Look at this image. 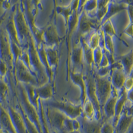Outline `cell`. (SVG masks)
Masks as SVG:
<instances>
[{"label": "cell", "instance_id": "obj_1", "mask_svg": "<svg viewBox=\"0 0 133 133\" xmlns=\"http://www.w3.org/2000/svg\"><path fill=\"white\" fill-rule=\"evenodd\" d=\"M28 46H29V48L28 51L30 56L31 69H32L33 74L35 75L37 80L38 86H41L46 83H49V81H50L49 77L46 72V69L43 65L42 64L40 59L37 46L32 36L28 40Z\"/></svg>", "mask_w": 133, "mask_h": 133}, {"label": "cell", "instance_id": "obj_2", "mask_svg": "<svg viewBox=\"0 0 133 133\" xmlns=\"http://www.w3.org/2000/svg\"><path fill=\"white\" fill-rule=\"evenodd\" d=\"M20 92L21 101H22L23 107H24L22 112L27 116V117L29 119V120L31 123L37 127L39 132L43 133L42 132V127H41L40 116H39L38 110L30 102L27 92H26V90H25V88L24 86L21 87Z\"/></svg>", "mask_w": 133, "mask_h": 133}, {"label": "cell", "instance_id": "obj_3", "mask_svg": "<svg viewBox=\"0 0 133 133\" xmlns=\"http://www.w3.org/2000/svg\"><path fill=\"white\" fill-rule=\"evenodd\" d=\"M94 80L97 97L101 107L113 95V86L110 80L107 77L101 78L96 75Z\"/></svg>", "mask_w": 133, "mask_h": 133}, {"label": "cell", "instance_id": "obj_4", "mask_svg": "<svg viewBox=\"0 0 133 133\" xmlns=\"http://www.w3.org/2000/svg\"><path fill=\"white\" fill-rule=\"evenodd\" d=\"M46 106L59 110L65 114L66 117L76 119H78L82 115V105H75L70 102L65 101H51L47 103Z\"/></svg>", "mask_w": 133, "mask_h": 133}, {"label": "cell", "instance_id": "obj_5", "mask_svg": "<svg viewBox=\"0 0 133 133\" xmlns=\"http://www.w3.org/2000/svg\"><path fill=\"white\" fill-rule=\"evenodd\" d=\"M45 115L49 126L53 130L57 133H67L64 130V122L67 118L65 114L56 109L47 107Z\"/></svg>", "mask_w": 133, "mask_h": 133}, {"label": "cell", "instance_id": "obj_6", "mask_svg": "<svg viewBox=\"0 0 133 133\" xmlns=\"http://www.w3.org/2000/svg\"><path fill=\"white\" fill-rule=\"evenodd\" d=\"M0 59L12 68L14 56L11 50V41L6 31L0 30Z\"/></svg>", "mask_w": 133, "mask_h": 133}, {"label": "cell", "instance_id": "obj_7", "mask_svg": "<svg viewBox=\"0 0 133 133\" xmlns=\"http://www.w3.org/2000/svg\"><path fill=\"white\" fill-rule=\"evenodd\" d=\"M14 20H15V24L20 42L25 40L28 41L32 34L31 33L30 28L28 26V21L26 20L25 15L19 7L17 9L16 13L14 15Z\"/></svg>", "mask_w": 133, "mask_h": 133}, {"label": "cell", "instance_id": "obj_8", "mask_svg": "<svg viewBox=\"0 0 133 133\" xmlns=\"http://www.w3.org/2000/svg\"><path fill=\"white\" fill-rule=\"evenodd\" d=\"M16 75L18 80L24 84H31L34 87H38V82L35 75L28 69L21 59H18L15 61Z\"/></svg>", "mask_w": 133, "mask_h": 133}, {"label": "cell", "instance_id": "obj_9", "mask_svg": "<svg viewBox=\"0 0 133 133\" xmlns=\"http://www.w3.org/2000/svg\"><path fill=\"white\" fill-rule=\"evenodd\" d=\"M60 41L57 29L53 24H49L43 30V44L47 47H55Z\"/></svg>", "mask_w": 133, "mask_h": 133}, {"label": "cell", "instance_id": "obj_10", "mask_svg": "<svg viewBox=\"0 0 133 133\" xmlns=\"http://www.w3.org/2000/svg\"><path fill=\"white\" fill-rule=\"evenodd\" d=\"M117 65H118L112 69L110 82L113 88H114L116 91H122L127 75L123 71L122 65L119 62H118Z\"/></svg>", "mask_w": 133, "mask_h": 133}, {"label": "cell", "instance_id": "obj_11", "mask_svg": "<svg viewBox=\"0 0 133 133\" xmlns=\"http://www.w3.org/2000/svg\"><path fill=\"white\" fill-rule=\"evenodd\" d=\"M78 121L81 125L80 132L82 133H101V129L102 123L101 120L94 119H88L83 116H80Z\"/></svg>", "mask_w": 133, "mask_h": 133}, {"label": "cell", "instance_id": "obj_12", "mask_svg": "<svg viewBox=\"0 0 133 133\" xmlns=\"http://www.w3.org/2000/svg\"><path fill=\"white\" fill-rule=\"evenodd\" d=\"M69 78L72 79L73 83L78 86L80 89V101L82 102V105H83L84 102L87 101V88H86V83L84 78V76L81 72H75L71 71L69 74Z\"/></svg>", "mask_w": 133, "mask_h": 133}, {"label": "cell", "instance_id": "obj_13", "mask_svg": "<svg viewBox=\"0 0 133 133\" xmlns=\"http://www.w3.org/2000/svg\"><path fill=\"white\" fill-rule=\"evenodd\" d=\"M94 22L91 18L89 17L88 14H87L85 11L81 12L79 14V18H78V35L79 37H83L85 34H87L91 29L92 28Z\"/></svg>", "mask_w": 133, "mask_h": 133}, {"label": "cell", "instance_id": "obj_14", "mask_svg": "<svg viewBox=\"0 0 133 133\" xmlns=\"http://www.w3.org/2000/svg\"><path fill=\"white\" fill-rule=\"evenodd\" d=\"M133 124V117L129 116L124 110L115 125V133H127Z\"/></svg>", "mask_w": 133, "mask_h": 133}, {"label": "cell", "instance_id": "obj_15", "mask_svg": "<svg viewBox=\"0 0 133 133\" xmlns=\"http://www.w3.org/2000/svg\"><path fill=\"white\" fill-rule=\"evenodd\" d=\"M0 125L6 133H17L10 114L2 107H0Z\"/></svg>", "mask_w": 133, "mask_h": 133}, {"label": "cell", "instance_id": "obj_16", "mask_svg": "<svg viewBox=\"0 0 133 133\" xmlns=\"http://www.w3.org/2000/svg\"><path fill=\"white\" fill-rule=\"evenodd\" d=\"M128 6V3L126 2H110L108 5V11L105 16V18L102 21V24L105 21L110 20V18L115 15L119 13L120 11L126 10Z\"/></svg>", "mask_w": 133, "mask_h": 133}, {"label": "cell", "instance_id": "obj_17", "mask_svg": "<svg viewBox=\"0 0 133 133\" xmlns=\"http://www.w3.org/2000/svg\"><path fill=\"white\" fill-rule=\"evenodd\" d=\"M118 96L112 95L106 103L103 106V113L106 118V120H113L115 116V107L116 103L118 100ZM105 120V121H106Z\"/></svg>", "mask_w": 133, "mask_h": 133}, {"label": "cell", "instance_id": "obj_18", "mask_svg": "<svg viewBox=\"0 0 133 133\" xmlns=\"http://www.w3.org/2000/svg\"><path fill=\"white\" fill-rule=\"evenodd\" d=\"M6 32L10 38V41L15 43L16 44L20 46L21 42L18 37V34L17 32V29L15 27V20H14V15H11L6 24Z\"/></svg>", "mask_w": 133, "mask_h": 133}, {"label": "cell", "instance_id": "obj_19", "mask_svg": "<svg viewBox=\"0 0 133 133\" xmlns=\"http://www.w3.org/2000/svg\"><path fill=\"white\" fill-rule=\"evenodd\" d=\"M119 63L123 66V69L127 76L133 69V50L120 57Z\"/></svg>", "mask_w": 133, "mask_h": 133}, {"label": "cell", "instance_id": "obj_20", "mask_svg": "<svg viewBox=\"0 0 133 133\" xmlns=\"http://www.w3.org/2000/svg\"><path fill=\"white\" fill-rule=\"evenodd\" d=\"M36 92L40 100H49L53 94L52 84L50 83H46L43 85L36 87Z\"/></svg>", "mask_w": 133, "mask_h": 133}, {"label": "cell", "instance_id": "obj_21", "mask_svg": "<svg viewBox=\"0 0 133 133\" xmlns=\"http://www.w3.org/2000/svg\"><path fill=\"white\" fill-rule=\"evenodd\" d=\"M70 60H72V64L75 66H78L82 65V62L84 60L82 44H78L72 47L71 56H70Z\"/></svg>", "mask_w": 133, "mask_h": 133}, {"label": "cell", "instance_id": "obj_22", "mask_svg": "<svg viewBox=\"0 0 133 133\" xmlns=\"http://www.w3.org/2000/svg\"><path fill=\"white\" fill-rule=\"evenodd\" d=\"M45 51L46 54V59L50 67L53 70L56 68L59 62V55L58 52L55 49V47H47L45 46Z\"/></svg>", "mask_w": 133, "mask_h": 133}, {"label": "cell", "instance_id": "obj_23", "mask_svg": "<svg viewBox=\"0 0 133 133\" xmlns=\"http://www.w3.org/2000/svg\"><path fill=\"white\" fill-rule=\"evenodd\" d=\"M24 88H25L26 92H27L28 99H29L31 103L38 110L41 100L39 99L38 95L36 92V87L31 85V84H25Z\"/></svg>", "mask_w": 133, "mask_h": 133}, {"label": "cell", "instance_id": "obj_24", "mask_svg": "<svg viewBox=\"0 0 133 133\" xmlns=\"http://www.w3.org/2000/svg\"><path fill=\"white\" fill-rule=\"evenodd\" d=\"M81 44L83 49V56L84 60L88 65H94V50H92L88 44L87 41L82 38L81 40Z\"/></svg>", "mask_w": 133, "mask_h": 133}, {"label": "cell", "instance_id": "obj_25", "mask_svg": "<svg viewBox=\"0 0 133 133\" xmlns=\"http://www.w3.org/2000/svg\"><path fill=\"white\" fill-rule=\"evenodd\" d=\"M95 110L93 106L92 103L88 99L82 105V115L88 119H95Z\"/></svg>", "mask_w": 133, "mask_h": 133}, {"label": "cell", "instance_id": "obj_26", "mask_svg": "<svg viewBox=\"0 0 133 133\" xmlns=\"http://www.w3.org/2000/svg\"><path fill=\"white\" fill-rule=\"evenodd\" d=\"M56 11L58 14L61 15L64 17L65 21V23L67 24L69 19L70 18V16L72 15V14L73 13V11L75 10L73 9L71 3L69 5H66V6H61V5H57L56 7Z\"/></svg>", "mask_w": 133, "mask_h": 133}, {"label": "cell", "instance_id": "obj_27", "mask_svg": "<svg viewBox=\"0 0 133 133\" xmlns=\"http://www.w3.org/2000/svg\"><path fill=\"white\" fill-rule=\"evenodd\" d=\"M101 31L107 35H110L111 37H113L116 34V32L115 30V28L113 27V23L111 20H108L105 21L102 24V30Z\"/></svg>", "mask_w": 133, "mask_h": 133}, {"label": "cell", "instance_id": "obj_28", "mask_svg": "<svg viewBox=\"0 0 133 133\" xmlns=\"http://www.w3.org/2000/svg\"><path fill=\"white\" fill-rule=\"evenodd\" d=\"M103 50H107L113 56L114 55L115 47H114V43H113V37L105 34H104V49Z\"/></svg>", "mask_w": 133, "mask_h": 133}, {"label": "cell", "instance_id": "obj_29", "mask_svg": "<svg viewBox=\"0 0 133 133\" xmlns=\"http://www.w3.org/2000/svg\"><path fill=\"white\" fill-rule=\"evenodd\" d=\"M100 40H101V35L100 33L98 32H95L90 37L89 41L88 43V46L92 49V50H95L96 48L100 46Z\"/></svg>", "mask_w": 133, "mask_h": 133}, {"label": "cell", "instance_id": "obj_30", "mask_svg": "<svg viewBox=\"0 0 133 133\" xmlns=\"http://www.w3.org/2000/svg\"><path fill=\"white\" fill-rule=\"evenodd\" d=\"M101 133H115V126L112 120H106L102 123Z\"/></svg>", "mask_w": 133, "mask_h": 133}, {"label": "cell", "instance_id": "obj_31", "mask_svg": "<svg viewBox=\"0 0 133 133\" xmlns=\"http://www.w3.org/2000/svg\"><path fill=\"white\" fill-rule=\"evenodd\" d=\"M97 1H85V3L83 7V10L87 14L88 12H92L97 11Z\"/></svg>", "mask_w": 133, "mask_h": 133}, {"label": "cell", "instance_id": "obj_32", "mask_svg": "<svg viewBox=\"0 0 133 133\" xmlns=\"http://www.w3.org/2000/svg\"><path fill=\"white\" fill-rule=\"evenodd\" d=\"M103 56V50L100 46L94 50V64L97 66H99L101 64V62L102 60Z\"/></svg>", "mask_w": 133, "mask_h": 133}, {"label": "cell", "instance_id": "obj_33", "mask_svg": "<svg viewBox=\"0 0 133 133\" xmlns=\"http://www.w3.org/2000/svg\"><path fill=\"white\" fill-rule=\"evenodd\" d=\"M111 71H112L111 65L107 66V67H99L97 72V76L101 77V78H105L110 74V72Z\"/></svg>", "mask_w": 133, "mask_h": 133}, {"label": "cell", "instance_id": "obj_34", "mask_svg": "<svg viewBox=\"0 0 133 133\" xmlns=\"http://www.w3.org/2000/svg\"><path fill=\"white\" fill-rule=\"evenodd\" d=\"M107 11H108V5L105 6V7H103V8L97 9L96 13H95L97 19L102 22V21L103 20V18H105V16H106V15L107 13Z\"/></svg>", "mask_w": 133, "mask_h": 133}, {"label": "cell", "instance_id": "obj_35", "mask_svg": "<svg viewBox=\"0 0 133 133\" xmlns=\"http://www.w3.org/2000/svg\"><path fill=\"white\" fill-rule=\"evenodd\" d=\"M7 91H8V86L6 83L3 82L2 80H0V98L2 100H5Z\"/></svg>", "mask_w": 133, "mask_h": 133}, {"label": "cell", "instance_id": "obj_36", "mask_svg": "<svg viewBox=\"0 0 133 133\" xmlns=\"http://www.w3.org/2000/svg\"><path fill=\"white\" fill-rule=\"evenodd\" d=\"M123 88L125 90V91H128L133 88V78L129 76H127L125 78V81L124 83Z\"/></svg>", "mask_w": 133, "mask_h": 133}, {"label": "cell", "instance_id": "obj_37", "mask_svg": "<svg viewBox=\"0 0 133 133\" xmlns=\"http://www.w3.org/2000/svg\"><path fill=\"white\" fill-rule=\"evenodd\" d=\"M126 10H127L129 19V24H133V5L128 4Z\"/></svg>", "mask_w": 133, "mask_h": 133}, {"label": "cell", "instance_id": "obj_38", "mask_svg": "<svg viewBox=\"0 0 133 133\" xmlns=\"http://www.w3.org/2000/svg\"><path fill=\"white\" fill-rule=\"evenodd\" d=\"M7 70H8V65L5 64V62L0 59V75L1 76L5 75Z\"/></svg>", "mask_w": 133, "mask_h": 133}, {"label": "cell", "instance_id": "obj_39", "mask_svg": "<svg viewBox=\"0 0 133 133\" xmlns=\"http://www.w3.org/2000/svg\"><path fill=\"white\" fill-rule=\"evenodd\" d=\"M110 64L109 59H108L107 56L105 55V53L103 52L102 60L101 62V64H100L99 67H107V66H110Z\"/></svg>", "mask_w": 133, "mask_h": 133}, {"label": "cell", "instance_id": "obj_40", "mask_svg": "<svg viewBox=\"0 0 133 133\" xmlns=\"http://www.w3.org/2000/svg\"><path fill=\"white\" fill-rule=\"evenodd\" d=\"M124 33L126 35H128V36H129L131 37H133V24H129L127 26V28L125 29Z\"/></svg>", "mask_w": 133, "mask_h": 133}, {"label": "cell", "instance_id": "obj_41", "mask_svg": "<svg viewBox=\"0 0 133 133\" xmlns=\"http://www.w3.org/2000/svg\"><path fill=\"white\" fill-rule=\"evenodd\" d=\"M126 98L127 101H129L132 105H133V88L126 91Z\"/></svg>", "mask_w": 133, "mask_h": 133}, {"label": "cell", "instance_id": "obj_42", "mask_svg": "<svg viewBox=\"0 0 133 133\" xmlns=\"http://www.w3.org/2000/svg\"><path fill=\"white\" fill-rule=\"evenodd\" d=\"M125 113H127L129 116H131L133 117V105H132L129 108L126 109V110H123Z\"/></svg>", "mask_w": 133, "mask_h": 133}, {"label": "cell", "instance_id": "obj_43", "mask_svg": "<svg viewBox=\"0 0 133 133\" xmlns=\"http://www.w3.org/2000/svg\"><path fill=\"white\" fill-rule=\"evenodd\" d=\"M70 133H82L80 131H73V132H72Z\"/></svg>", "mask_w": 133, "mask_h": 133}, {"label": "cell", "instance_id": "obj_44", "mask_svg": "<svg viewBox=\"0 0 133 133\" xmlns=\"http://www.w3.org/2000/svg\"><path fill=\"white\" fill-rule=\"evenodd\" d=\"M0 133H2V132H1V129H0Z\"/></svg>", "mask_w": 133, "mask_h": 133}]
</instances>
